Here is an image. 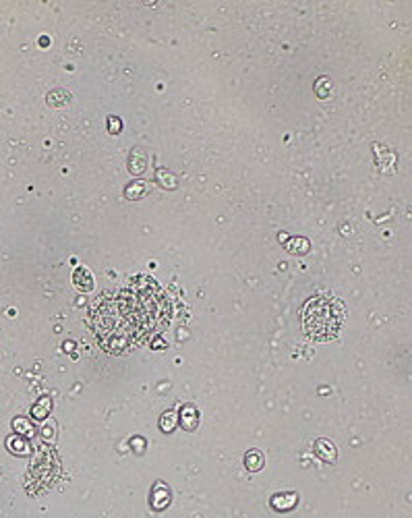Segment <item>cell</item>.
I'll return each instance as SVG.
<instances>
[{
	"label": "cell",
	"instance_id": "6",
	"mask_svg": "<svg viewBox=\"0 0 412 518\" xmlns=\"http://www.w3.org/2000/svg\"><path fill=\"white\" fill-rule=\"evenodd\" d=\"M147 191H149V187L145 185V182H133V185L126 187V197L129 199H141Z\"/></svg>",
	"mask_w": 412,
	"mask_h": 518
},
{
	"label": "cell",
	"instance_id": "12",
	"mask_svg": "<svg viewBox=\"0 0 412 518\" xmlns=\"http://www.w3.org/2000/svg\"><path fill=\"white\" fill-rule=\"evenodd\" d=\"M17 427H19V429H23V431H29V425H27L25 421H21V419H17V421H15V429H17Z\"/></svg>",
	"mask_w": 412,
	"mask_h": 518
},
{
	"label": "cell",
	"instance_id": "7",
	"mask_svg": "<svg viewBox=\"0 0 412 518\" xmlns=\"http://www.w3.org/2000/svg\"><path fill=\"white\" fill-rule=\"evenodd\" d=\"M261 462H263V458H261V454H259L257 450L249 452V454H246V458H244V465H246L251 471H259Z\"/></svg>",
	"mask_w": 412,
	"mask_h": 518
},
{
	"label": "cell",
	"instance_id": "13",
	"mask_svg": "<svg viewBox=\"0 0 412 518\" xmlns=\"http://www.w3.org/2000/svg\"><path fill=\"white\" fill-rule=\"evenodd\" d=\"M110 120H112V123H110V131H112V133H114V131H118V129H120V123L116 120V125H114V118H110Z\"/></svg>",
	"mask_w": 412,
	"mask_h": 518
},
{
	"label": "cell",
	"instance_id": "2",
	"mask_svg": "<svg viewBox=\"0 0 412 518\" xmlns=\"http://www.w3.org/2000/svg\"><path fill=\"white\" fill-rule=\"evenodd\" d=\"M303 328L313 340H332L346 319V309L340 298L334 296H313L303 307Z\"/></svg>",
	"mask_w": 412,
	"mask_h": 518
},
{
	"label": "cell",
	"instance_id": "3",
	"mask_svg": "<svg viewBox=\"0 0 412 518\" xmlns=\"http://www.w3.org/2000/svg\"><path fill=\"white\" fill-rule=\"evenodd\" d=\"M180 419H182V427H184V429H195L197 425H199V415H197V411H195L193 406L182 408Z\"/></svg>",
	"mask_w": 412,
	"mask_h": 518
},
{
	"label": "cell",
	"instance_id": "8",
	"mask_svg": "<svg viewBox=\"0 0 412 518\" xmlns=\"http://www.w3.org/2000/svg\"><path fill=\"white\" fill-rule=\"evenodd\" d=\"M294 500H296V496H284V498H282V496H276V498H273V506H276L278 510H280V508L286 510V508H292V506H294Z\"/></svg>",
	"mask_w": 412,
	"mask_h": 518
},
{
	"label": "cell",
	"instance_id": "4",
	"mask_svg": "<svg viewBox=\"0 0 412 518\" xmlns=\"http://www.w3.org/2000/svg\"><path fill=\"white\" fill-rule=\"evenodd\" d=\"M315 450H317V454L321 456L323 460H327V462H332L334 458H336V448H334V444H329L327 440H319L315 444Z\"/></svg>",
	"mask_w": 412,
	"mask_h": 518
},
{
	"label": "cell",
	"instance_id": "9",
	"mask_svg": "<svg viewBox=\"0 0 412 518\" xmlns=\"http://www.w3.org/2000/svg\"><path fill=\"white\" fill-rule=\"evenodd\" d=\"M48 413H50V400H48V398H42V400H40V404L34 408V417L44 419Z\"/></svg>",
	"mask_w": 412,
	"mask_h": 518
},
{
	"label": "cell",
	"instance_id": "11",
	"mask_svg": "<svg viewBox=\"0 0 412 518\" xmlns=\"http://www.w3.org/2000/svg\"><path fill=\"white\" fill-rule=\"evenodd\" d=\"M174 427V421H172V413H168V415H164L162 417V429H172Z\"/></svg>",
	"mask_w": 412,
	"mask_h": 518
},
{
	"label": "cell",
	"instance_id": "5",
	"mask_svg": "<svg viewBox=\"0 0 412 518\" xmlns=\"http://www.w3.org/2000/svg\"><path fill=\"white\" fill-rule=\"evenodd\" d=\"M75 284L79 286V288H85V290H91L93 288V278H91V274L85 269V267H79L77 271H75Z\"/></svg>",
	"mask_w": 412,
	"mask_h": 518
},
{
	"label": "cell",
	"instance_id": "10",
	"mask_svg": "<svg viewBox=\"0 0 412 518\" xmlns=\"http://www.w3.org/2000/svg\"><path fill=\"white\" fill-rule=\"evenodd\" d=\"M145 156H141L139 160H135V158H131V172H137V174H141L143 170H145Z\"/></svg>",
	"mask_w": 412,
	"mask_h": 518
},
{
	"label": "cell",
	"instance_id": "1",
	"mask_svg": "<svg viewBox=\"0 0 412 518\" xmlns=\"http://www.w3.org/2000/svg\"><path fill=\"white\" fill-rule=\"evenodd\" d=\"M170 319V303L149 276H137L108 290L91 305L89 323L110 355H129L157 336Z\"/></svg>",
	"mask_w": 412,
	"mask_h": 518
}]
</instances>
